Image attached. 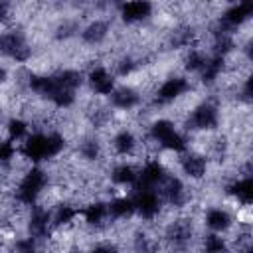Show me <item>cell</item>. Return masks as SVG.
Returning a JSON list of instances; mask_svg holds the SVG:
<instances>
[{
    "mask_svg": "<svg viewBox=\"0 0 253 253\" xmlns=\"http://www.w3.org/2000/svg\"><path fill=\"white\" fill-rule=\"evenodd\" d=\"M107 210H109V219L123 221L134 213V204L126 196H117L111 202H107Z\"/></svg>",
    "mask_w": 253,
    "mask_h": 253,
    "instance_id": "obj_18",
    "label": "cell"
},
{
    "mask_svg": "<svg viewBox=\"0 0 253 253\" xmlns=\"http://www.w3.org/2000/svg\"><path fill=\"white\" fill-rule=\"evenodd\" d=\"M73 253H83V251H73Z\"/></svg>",
    "mask_w": 253,
    "mask_h": 253,
    "instance_id": "obj_28",
    "label": "cell"
},
{
    "mask_svg": "<svg viewBox=\"0 0 253 253\" xmlns=\"http://www.w3.org/2000/svg\"><path fill=\"white\" fill-rule=\"evenodd\" d=\"M225 194L241 206H251L253 200V180L251 176H235L225 184Z\"/></svg>",
    "mask_w": 253,
    "mask_h": 253,
    "instance_id": "obj_10",
    "label": "cell"
},
{
    "mask_svg": "<svg viewBox=\"0 0 253 253\" xmlns=\"http://www.w3.org/2000/svg\"><path fill=\"white\" fill-rule=\"evenodd\" d=\"M0 121H2V109H0Z\"/></svg>",
    "mask_w": 253,
    "mask_h": 253,
    "instance_id": "obj_27",
    "label": "cell"
},
{
    "mask_svg": "<svg viewBox=\"0 0 253 253\" xmlns=\"http://www.w3.org/2000/svg\"><path fill=\"white\" fill-rule=\"evenodd\" d=\"M130 200L134 204V211H138V215L146 221H154L162 211V200L156 190L134 186V196Z\"/></svg>",
    "mask_w": 253,
    "mask_h": 253,
    "instance_id": "obj_6",
    "label": "cell"
},
{
    "mask_svg": "<svg viewBox=\"0 0 253 253\" xmlns=\"http://www.w3.org/2000/svg\"><path fill=\"white\" fill-rule=\"evenodd\" d=\"M204 219L206 225L211 229V233H225L233 227V217L225 208H210Z\"/></svg>",
    "mask_w": 253,
    "mask_h": 253,
    "instance_id": "obj_16",
    "label": "cell"
},
{
    "mask_svg": "<svg viewBox=\"0 0 253 253\" xmlns=\"http://www.w3.org/2000/svg\"><path fill=\"white\" fill-rule=\"evenodd\" d=\"M77 152L79 156L85 160V162H95L101 158V142L97 136H85L79 146H77Z\"/></svg>",
    "mask_w": 253,
    "mask_h": 253,
    "instance_id": "obj_20",
    "label": "cell"
},
{
    "mask_svg": "<svg viewBox=\"0 0 253 253\" xmlns=\"http://www.w3.org/2000/svg\"><path fill=\"white\" fill-rule=\"evenodd\" d=\"M47 186H49L47 172L42 170L40 166H32L18 182L14 200H16V204H22V206H34L40 200V196L45 192Z\"/></svg>",
    "mask_w": 253,
    "mask_h": 253,
    "instance_id": "obj_2",
    "label": "cell"
},
{
    "mask_svg": "<svg viewBox=\"0 0 253 253\" xmlns=\"http://www.w3.org/2000/svg\"><path fill=\"white\" fill-rule=\"evenodd\" d=\"M109 101L115 109H121V111H132L140 105L142 97L140 93L136 91V87L132 85H121V87H115L113 93L109 95Z\"/></svg>",
    "mask_w": 253,
    "mask_h": 253,
    "instance_id": "obj_12",
    "label": "cell"
},
{
    "mask_svg": "<svg viewBox=\"0 0 253 253\" xmlns=\"http://www.w3.org/2000/svg\"><path fill=\"white\" fill-rule=\"evenodd\" d=\"M87 81H89L91 91L97 95H111L115 89V75L103 65L91 67L87 73Z\"/></svg>",
    "mask_w": 253,
    "mask_h": 253,
    "instance_id": "obj_11",
    "label": "cell"
},
{
    "mask_svg": "<svg viewBox=\"0 0 253 253\" xmlns=\"http://www.w3.org/2000/svg\"><path fill=\"white\" fill-rule=\"evenodd\" d=\"M136 176H138V170L126 162H121L111 170V182L117 186H134Z\"/></svg>",
    "mask_w": 253,
    "mask_h": 253,
    "instance_id": "obj_19",
    "label": "cell"
},
{
    "mask_svg": "<svg viewBox=\"0 0 253 253\" xmlns=\"http://www.w3.org/2000/svg\"><path fill=\"white\" fill-rule=\"evenodd\" d=\"M16 144L10 138H2L0 140V168L12 164V160L16 158Z\"/></svg>",
    "mask_w": 253,
    "mask_h": 253,
    "instance_id": "obj_23",
    "label": "cell"
},
{
    "mask_svg": "<svg viewBox=\"0 0 253 253\" xmlns=\"http://www.w3.org/2000/svg\"><path fill=\"white\" fill-rule=\"evenodd\" d=\"M115 154L119 156H132L136 152V146H138V140L136 136L132 134V130L128 128H121L115 136H113V142H111Z\"/></svg>",
    "mask_w": 253,
    "mask_h": 253,
    "instance_id": "obj_17",
    "label": "cell"
},
{
    "mask_svg": "<svg viewBox=\"0 0 253 253\" xmlns=\"http://www.w3.org/2000/svg\"><path fill=\"white\" fill-rule=\"evenodd\" d=\"M202 253H231L227 239L219 233H208L202 239Z\"/></svg>",
    "mask_w": 253,
    "mask_h": 253,
    "instance_id": "obj_22",
    "label": "cell"
},
{
    "mask_svg": "<svg viewBox=\"0 0 253 253\" xmlns=\"http://www.w3.org/2000/svg\"><path fill=\"white\" fill-rule=\"evenodd\" d=\"M184 123L192 132H211L219 125V107L211 99L202 101L188 111Z\"/></svg>",
    "mask_w": 253,
    "mask_h": 253,
    "instance_id": "obj_3",
    "label": "cell"
},
{
    "mask_svg": "<svg viewBox=\"0 0 253 253\" xmlns=\"http://www.w3.org/2000/svg\"><path fill=\"white\" fill-rule=\"evenodd\" d=\"M188 93H192V83L182 75H170L154 91V105H158V107L170 105Z\"/></svg>",
    "mask_w": 253,
    "mask_h": 253,
    "instance_id": "obj_5",
    "label": "cell"
},
{
    "mask_svg": "<svg viewBox=\"0 0 253 253\" xmlns=\"http://www.w3.org/2000/svg\"><path fill=\"white\" fill-rule=\"evenodd\" d=\"M146 136L150 140H154L158 144V148H162L166 152H176V154L186 152L188 144H190V138L184 136L182 132H178L170 119L152 121L148 130H146Z\"/></svg>",
    "mask_w": 253,
    "mask_h": 253,
    "instance_id": "obj_1",
    "label": "cell"
},
{
    "mask_svg": "<svg viewBox=\"0 0 253 253\" xmlns=\"http://www.w3.org/2000/svg\"><path fill=\"white\" fill-rule=\"evenodd\" d=\"M91 253H121L119 247L111 241H101V243H95L91 247Z\"/></svg>",
    "mask_w": 253,
    "mask_h": 253,
    "instance_id": "obj_24",
    "label": "cell"
},
{
    "mask_svg": "<svg viewBox=\"0 0 253 253\" xmlns=\"http://www.w3.org/2000/svg\"><path fill=\"white\" fill-rule=\"evenodd\" d=\"M178 166L190 180H202L208 172V158L200 154L198 150H190V152L186 150L180 154Z\"/></svg>",
    "mask_w": 253,
    "mask_h": 253,
    "instance_id": "obj_8",
    "label": "cell"
},
{
    "mask_svg": "<svg viewBox=\"0 0 253 253\" xmlns=\"http://www.w3.org/2000/svg\"><path fill=\"white\" fill-rule=\"evenodd\" d=\"M0 55L16 63H26L32 57V45L20 30H6L0 34Z\"/></svg>",
    "mask_w": 253,
    "mask_h": 253,
    "instance_id": "obj_4",
    "label": "cell"
},
{
    "mask_svg": "<svg viewBox=\"0 0 253 253\" xmlns=\"http://www.w3.org/2000/svg\"><path fill=\"white\" fill-rule=\"evenodd\" d=\"M10 4H6V2H0V24H6V22H10Z\"/></svg>",
    "mask_w": 253,
    "mask_h": 253,
    "instance_id": "obj_25",
    "label": "cell"
},
{
    "mask_svg": "<svg viewBox=\"0 0 253 253\" xmlns=\"http://www.w3.org/2000/svg\"><path fill=\"white\" fill-rule=\"evenodd\" d=\"M20 152L32 164L47 160V138H45V132H32V134H28L24 138L22 146H20Z\"/></svg>",
    "mask_w": 253,
    "mask_h": 253,
    "instance_id": "obj_7",
    "label": "cell"
},
{
    "mask_svg": "<svg viewBox=\"0 0 253 253\" xmlns=\"http://www.w3.org/2000/svg\"><path fill=\"white\" fill-rule=\"evenodd\" d=\"M109 32H111L109 20L95 18V20H91V22L81 30V40H83L85 43H89V45H99V43H103V42L107 40Z\"/></svg>",
    "mask_w": 253,
    "mask_h": 253,
    "instance_id": "obj_15",
    "label": "cell"
},
{
    "mask_svg": "<svg viewBox=\"0 0 253 253\" xmlns=\"http://www.w3.org/2000/svg\"><path fill=\"white\" fill-rule=\"evenodd\" d=\"M6 134L12 142H18V140H24L28 134H30V123L22 117H12L8 123H6Z\"/></svg>",
    "mask_w": 253,
    "mask_h": 253,
    "instance_id": "obj_21",
    "label": "cell"
},
{
    "mask_svg": "<svg viewBox=\"0 0 253 253\" xmlns=\"http://www.w3.org/2000/svg\"><path fill=\"white\" fill-rule=\"evenodd\" d=\"M119 12H121L123 22H126V24H138V22H144L146 18H150L152 4L150 2H144V0L125 2V4L119 6Z\"/></svg>",
    "mask_w": 253,
    "mask_h": 253,
    "instance_id": "obj_14",
    "label": "cell"
},
{
    "mask_svg": "<svg viewBox=\"0 0 253 253\" xmlns=\"http://www.w3.org/2000/svg\"><path fill=\"white\" fill-rule=\"evenodd\" d=\"M4 81H6V69L0 67V83H4Z\"/></svg>",
    "mask_w": 253,
    "mask_h": 253,
    "instance_id": "obj_26",
    "label": "cell"
},
{
    "mask_svg": "<svg viewBox=\"0 0 253 253\" xmlns=\"http://www.w3.org/2000/svg\"><path fill=\"white\" fill-rule=\"evenodd\" d=\"M166 166L160 160H146L144 166L138 170L136 176V188H148V190H156V186L166 178Z\"/></svg>",
    "mask_w": 253,
    "mask_h": 253,
    "instance_id": "obj_9",
    "label": "cell"
},
{
    "mask_svg": "<svg viewBox=\"0 0 253 253\" xmlns=\"http://www.w3.org/2000/svg\"><path fill=\"white\" fill-rule=\"evenodd\" d=\"M83 221L93 227V229H105L107 227V219H109V210H107V202L101 200H93L89 202L83 210Z\"/></svg>",
    "mask_w": 253,
    "mask_h": 253,
    "instance_id": "obj_13",
    "label": "cell"
}]
</instances>
